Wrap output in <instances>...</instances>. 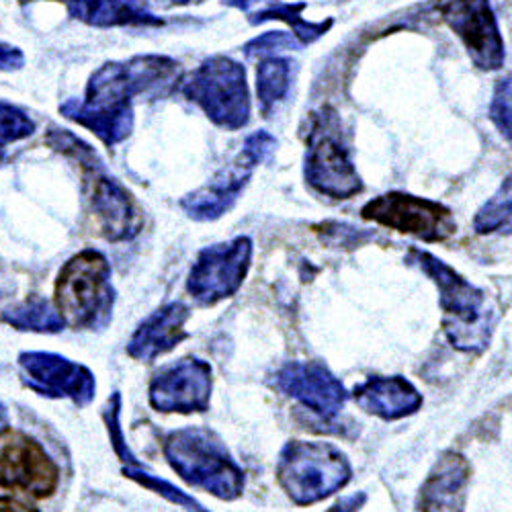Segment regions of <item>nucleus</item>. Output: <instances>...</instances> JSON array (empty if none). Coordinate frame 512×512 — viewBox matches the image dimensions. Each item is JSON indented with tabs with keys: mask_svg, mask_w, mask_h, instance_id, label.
Segmentation results:
<instances>
[{
	"mask_svg": "<svg viewBox=\"0 0 512 512\" xmlns=\"http://www.w3.org/2000/svg\"><path fill=\"white\" fill-rule=\"evenodd\" d=\"M181 78L179 62L166 56L107 62L91 76L84 99L66 101L60 113L113 148L134 130V97H166L179 87Z\"/></svg>",
	"mask_w": 512,
	"mask_h": 512,
	"instance_id": "1",
	"label": "nucleus"
},
{
	"mask_svg": "<svg viewBox=\"0 0 512 512\" xmlns=\"http://www.w3.org/2000/svg\"><path fill=\"white\" fill-rule=\"evenodd\" d=\"M408 263L416 265L437 285L443 310L441 324L449 343L465 353L484 351L496 326V312L488 304L486 293L463 279L431 252L412 248Z\"/></svg>",
	"mask_w": 512,
	"mask_h": 512,
	"instance_id": "2",
	"label": "nucleus"
},
{
	"mask_svg": "<svg viewBox=\"0 0 512 512\" xmlns=\"http://www.w3.org/2000/svg\"><path fill=\"white\" fill-rule=\"evenodd\" d=\"M170 467L193 488L220 500H236L244 490V472L222 439L201 426L173 431L164 439Z\"/></svg>",
	"mask_w": 512,
	"mask_h": 512,
	"instance_id": "3",
	"label": "nucleus"
},
{
	"mask_svg": "<svg viewBox=\"0 0 512 512\" xmlns=\"http://www.w3.org/2000/svg\"><path fill=\"white\" fill-rule=\"evenodd\" d=\"M54 306L64 324L76 330H101L109 324L115 289L111 267L97 250H82L62 267L56 279Z\"/></svg>",
	"mask_w": 512,
	"mask_h": 512,
	"instance_id": "4",
	"label": "nucleus"
},
{
	"mask_svg": "<svg viewBox=\"0 0 512 512\" xmlns=\"http://www.w3.org/2000/svg\"><path fill=\"white\" fill-rule=\"evenodd\" d=\"M347 455L330 443L291 441L277 461V480L287 496L300 506L316 504L351 482Z\"/></svg>",
	"mask_w": 512,
	"mask_h": 512,
	"instance_id": "5",
	"label": "nucleus"
},
{
	"mask_svg": "<svg viewBox=\"0 0 512 512\" xmlns=\"http://www.w3.org/2000/svg\"><path fill=\"white\" fill-rule=\"evenodd\" d=\"M304 175L318 193L332 199H351L363 191L361 177L340 130V119L328 107L310 121Z\"/></svg>",
	"mask_w": 512,
	"mask_h": 512,
	"instance_id": "6",
	"label": "nucleus"
},
{
	"mask_svg": "<svg viewBox=\"0 0 512 512\" xmlns=\"http://www.w3.org/2000/svg\"><path fill=\"white\" fill-rule=\"evenodd\" d=\"M222 130L236 132L250 121V95L244 66L226 56H213L191 72L181 87Z\"/></svg>",
	"mask_w": 512,
	"mask_h": 512,
	"instance_id": "7",
	"label": "nucleus"
},
{
	"mask_svg": "<svg viewBox=\"0 0 512 512\" xmlns=\"http://www.w3.org/2000/svg\"><path fill=\"white\" fill-rule=\"evenodd\" d=\"M361 216L379 226L412 234L424 242H445L457 230L449 207L408 193H386L371 199Z\"/></svg>",
	"mask_w": 512,
	"mask_h": 512,
	"instance_id": "8",
	"label": "nucleus"
},
{
	"mask_svg": "<svg viewBox=\"0 0 512 512\" xmlns=\"http://www.w3.org/2000/svg\"><path fill=\"white\" fill-rule=\"evenodd\" d=\"M252 261V240L238 236L203 248L189 273L187 289L201 306H216L244 283Z\"/></svg>",
	"mask_w": 512,
	"mask_h": 512,
	"instance_id": "9",
	"label": "nucleus"
},
{
	"mask_svg": "<svg viewBox=\"0 0 512 512\" xmlns=\"http://www.w3.org/2000/svg\"><path fill=\"white\" fill-rule=\"evenodd\" d=\"M84 197L97 232L109 242L132 240L144 228V216L132 193L105 173L103 160L82 168Z\"/></svg>",
	"mask_w": 512,
	"mask_h": 512,
	"instance_id": "10",
	"label": "nucleus"
},
{
	"mask_svg": "<svg viewBox=\"0 0 512 512\" xmlns=\"http://www.w3.org/2000/svg\"><path fill=\"white\" fill-rule=\"evenodd\" d=\"M58 465L35 439L19 431H0V490L46 498L58 488Z\"/></svg>",
	"mask_w": 512,
	"mask_h": 512,
	"instance_id": "11",
	"label": "nucleus"
},
{
	"mask_svg": "<svg viewBox=\"0 0 512 512\" xmlns=\"http://www.w3.org/2000/svg\"><path fill=\"white\" fill-rule=\"evenodd\" d=\"M439 13L478 68L500 70L504 66V41L490 0H441Z\"/></svg>",
	"mask_w": 512,
	"mask_h": 512,
	"instance_id": "12",
	"label": "nucleus"
},
{
	"mask_svg": "<svg viewBox=\"0 0 512 512\" xmlns=\"http://www.w3.org/2000/svg\"><path fill=\"white\" fill-rule=\"evenodd\" d=\"M19 369L25 386L48 398H68L76 406H89L97 394L95 375L56 353H21Z\"/></svg>",
	"mask_w": 512,
	"mask_h": 512,
	"instance_id": "13",
	"label": "nucleus"
},
{
	"mask_svg": "<svg viewBox=\"0 0 512 512\" xmlns=\"http://www.w3.org/2000/svg\"><path fill=\"white\" fill-rule=\"evenodd\" d=\"M209 363L189 357L164 365L150 381V404L158 412H205L211 398Z\"/></svg>",
	"mask_w": 512,
	"mask_h": 512,
	"instance_id": "14",
	"label": "nucleus"
},
{
	"mask_svg": "<svg viewBox=\"0 0 512 512\" xmlns=\"http://www.w3.org/2000/svg\"><path fill=\"white\" fill-rule=\"evenodd\" d=\"M277 388L302 402L324 420L336 418L347 404V390L334 373L318 361H291L275 377Z\"/></svg>",
	"mask_w": 512,
	"mask_h": 512,
	"instance_id": "15",
	"label": "nucleus"
},
{
	"mask_svg": "<svg viewBox=\"0 0 512 512\" xmlns=\"http://www.w3.org/2000/svg\"><path fill=\"white\" fill-rule=\"evenodd\" d=\"M259 166L248 152H240L220 173L211 177L207 185L193 191L181 201V207L189 218L197 222L220 220L238 201L242 189L248 185L252 170Z\"/></svg>",
	"mask_w": 512,
	"mask_h": 512,
	"instance_id": "16",
	"label": "nucleus"
},
{
	"mask_svg": "<svg viewBox=\"0 0 512 512\" xmlns=\"http://www.w3.org/2000/svg\"><path fill=\"white\" fill-rule=\"evenodd\" d=\"M191 312L185 304L173 302L148 316L127 343V353L138 361H154L179 347L189 336L185 330Z\"/></svg>",
	"mask_w": 512,
	"mask_h": 512,
	"instance_id": "17",
	"label": "nucleus"
},
{
	"mask_svg": "<svg viewBox=\"0 0 512 512\" xmlns=\"http://www.w3.org/2000/svg\"><path fill=\"white\" fill-rule=\"evenodd\" d=\"M469 476L472 469L461 455L443 453L422 484L418 512H463Z\"/></svg>",
	"mask_w": 512,
	"mask_h": 512,
	"instance_id": "18",
	"label": "nucleus"
},
{
	"mask_svg": "<svg viewBox=\"0 0 512 512\" xmlns=\"http://www.w3.org/2000/svg\"><path fill=\"white\" fill-rule=\"evenodd\" d=\"M355 402L367 414L383 420H400L422 406V396L412 383L400 375L369 377L353 392Z\"/></svg>",
	"mask_w": 512,
	"mask_h": 512,
	"instance_id": "19",
	"label": "nucleus"
},
{
	"mask_svg": "<svg viewBox=\"0 0 512 512\" xmlns=\"http://www.w3.org/2000/svg\"><path fill=\"white\" fill-rule=\"evenodd\" d=\"M119 408H121V398H119V394H115L113 400H109V406L105 408L103 418H105V422L109 426V435H111V443L115 447V453H117V457L123 463V474L127 478L136 480L138 484L150 488L152 492H158L160 496H164L166 500H170L173 504L185 508L187 512H209L197 500H193L191 496H187L185 492L175 488L173 484H168L166 480H160V478L152 476L148 469L142 467V463L136 461V457L132 455L130 447L125 445V439H123V431H121V426H119Z\"/></svg>",
	"mask_w": 512,
	"mask_h": 512,
	"instance_id": "20",
	"label": "nucleus"
},
{
	"mask_svg": "<svg viewBox=\"0 0 512 512\" xmlns=\"http://www.w3.org/2000/svg\"><path fill=\"white\" fill-rule=\"evenodd\" d=\"M70 17L91 27H127V25H162L140 0H58Z\"/></svg>",
	"mask_w": 512,
	"mask_h": 512,
	"instance_id": "21",
	"label": "nucleus"
},
{
	"mask_svg": "<svg viewBox=\"0 0 512 512\" xmlns=\"http://www.w3.org/2000/svg\"><path fill=\"white\" fill-rule=\"evenodd\" d=\"M0 320L17 330L56 334L66 324L52 302L41 295H29L21 304H15L0 314Z\"/></svg>",
	"mask_w": 512,
	"mask_h": 512,
	"instance_id": "22",
	"label": "nucleus"
},
{
	"mask_svg": "<svg viewBox=\"0 0 512 512\" xmlns=\"http://www.w3.org/2000/svg\"><path fill=\"white\" fill-rule=\"evenodd\" d=\"M308 7V3H295V5H285V3H277L271 5L259 13H254L250 17L252 25H259L265 21H285L287 25H291V33L293 37L300 41L302 46L314 44L316 39H320L330 27H332V19H328L326 23H312L306 21L302 17V11Z\"/></svg>",
	"mask_w": 512,
	"mask_h": 512,
	"instance_id": "23",
	"label": "nucleus"
},
{
	"mask_svg": "<svg viewBox=\"0 0 512 512\" xmlns=\"http://www.w3.org/2000/svg\"><path fill=\"white\" fill-rule=\"evenodd\" d=\"M289 76L291 64L285 58H265L256 68V93H259V105L265 117H269L273 107L287 95Z\"/></svg>",
	"mask_w": 512,
	"mask_h": 512,
	"instance_id": "24",
	"label": "nucleus"
},
{
	"mask_svg": "<svg viewBox=\"0 0 512 512\" xmlns=\"http://www.w3.org/2000/svg\"><path fill=\"white\" fill-rule=\"evenodd\" d=\"M510 224V179L502 183L498 193L484 203V207L476 213L474 228L478 234H492L508 228Z\"/></svg>",
	"mask_w": 512,
	"mask_h": 512,
	"instance_id": "25",
	"label": "nucleus"
},
{
	"mask_svg": "<svg viewBox=\"0 0 512 512\" xmlns=\"http://www.w3.org/2000/svg\"><path fill=\"white\" fill-rule=\"evenodd\" d=\"M33 132H35V123L29 119V115L23 109L7 101H0V162H3V156L9 144L25 140Z\"/></svg>",
	"mask_w": 512,
	"mask_h": 512,
	"instance_id": "26",
	"label": "nucleus"
},
{
	"mask_svg": "<svg viewBox=\"0 0 512 512\" xmlns=\"http://www.w3.org/2000/svg\"><path fill=\"white\" fill-rule=\"evenodd\" d=\"M302 44L297 41L293 35L283 33V31H269L261 37H256L244 46V56L246 58H256V56H269L273 52H283V50H297Z\"/></svg>",
	"mask_w": 512,
	"mask_h": 512,
	"instance_id": "27",
	"label": "nucleus"
},
{
	"mask_svg": "<svg viewBox=\"0 0 512 512\" xmlns=\"http://www.w3.org/2000/svg\"><path fill=\"white\" fill-rule=\"evenodd\" d=\"M316 232L322 236V240L326 244L336 246V248H355L373 238L371 232H365V230H359V228H353L347 224H338V222H326V224L318 226Z\"/></svg>",
	"mask_w": 512,
	"mask_h": 512,
	"instance_id": "28",
	"label": "nucleus"
},
{
	"mask_svg": "<svg viewBox=\"0 0 512 512\" xmlns=\"http://www.w3.org/2000/svg\"><path fill=\"white\" fill-rule=\"evenodd\" d=\"M490 119L496 123L498 130L510 138V78L498 80L494 97L490 103Z\"/></svg>",
	"mask_w": 512,
	"mask_h": 512,
	"instance_id": "29",
	"label": "nucleus"
},
{
	"mask_svg": "<svg viewBox=\"0 0 512 512\" xmlns=\"http://www.w3.org/2000/svg\"><path fill=\"white\" fill-rule=\"evenodd\" d=\"M277 148V140L267 132H254L244 140V152H248L256 162H265Z\"/></svg>",
	"mask_w": 512,
	"mask_h": 512,
	"instance_id": "30",
	"label": "nucleus"
},
{
	"mask_svg": "<svg viewBox=\"0 0 512 512\" xmlns=\"http://www.w3.org/2000/svg\"><path fill=\"white\" fill-rule=\"evenodd\" d=\"M25 64V58L21 50L9 46V44H0V72H15L21 70Z\"/></svg>",
	"mask_w": 512,
	"mask_h": 512,
	"instance_id": "31",
	"label": "nucleus"
},
{
	"mask_svg": "<svg viewBox=\"0 0 512 512\" xmlns=\"http://www.w3.org/2000/svg\"><path fill=\"white\" fill-rule=\"evenodd\" d=\"M365 500H367V496L363 494V492H359V494H353V496H347V498H343V500H338L330 510H326V512H357L363 504H365Z\"/></svg>",
	"mask_w": 512,
	"mask_h": 512,
	"instance_id": "32",
	"label": "nucleus"
},
{
	"mask_svg": "<svg viewBox=\"0 0 512 512\" xmlns=\"http://www.w3.org/2000/svg\"><path fill=\"white\" fill-rule=\"evenodd\" d=\"M0 512H39V510H35L33 506H27L17 498L0 496Z\"/></svg>",
	"mask_w": 512,
	"mask_h": 512,
	"instance_id": "33",
	"label": "nucleus"
},
{
	"mask_svg": "<svg viewBox=\"0 0 512 512\" xmlns=\"http://www.w3.org/2000/svg\"><path fill=\"white\" fill-rule=\"evenodd\" d=\"M150 3L162 7V9H173V7H187V5H199L203 0H150Z\"/></svg>",
	"mask_w": 512,
	"mask_h": 512,
	"instance_id": "34",
	"label": "nucleus"
},
{
	"mask_svg": "<svg viewBox=\"0 0 512 512\" xmlns=\"http://www.w3.org/2000/svg\"><path fill=\"white\" fill-rule=\"evenodd\" d=\"M224 3L228 7H234V9H240V11H248L252 5L261 3V0H224Z\"/></svg>",
	"mask_w": 512,
	"mask_h": 512,
	"instance_id": "35",
	"label": "nucleus"
},
{
	"mask_svg": "<svg viewBox=\"0 0 512 512\" xmlns=\"http://www.w3.org/2000/svg\"><path fill=\"white\" fill-rule=\"evenodd\" d=\"M5 429H9V412L3 404H0V431H5Z\"/></svg>",
	"mask_w": 512,
	"mask_h": 512,
	"instance_id": "36",
	"label": "nucleus"
},
{
	"mask_svg": "<svg viewBox=\"0 0 512 512\" xmlns=\"http://www.w3.org/2000/svg\"><path fill=\"white\" fill-rule=\"evenodd\" d=\"M0 289H3V267H0Z\"/></svg>",
	"mask_w": 512,
	"mask_h": 512,
	"instance_id": "37",
	"label": "nucleus"
}]
</instances>
